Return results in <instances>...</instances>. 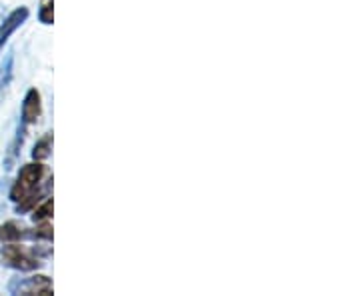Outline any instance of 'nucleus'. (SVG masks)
Wrapping results in <instances>:
<instances>
[{
	"label": "nucleus",
	"mask_w": 360,
	"mask_h": 296,
	"mask_svg": "<svg viewBox=\"0 0 360 296\" xmlns=\"http://www.w3.org/2000/svg\"><path fill=\"white\" fill-rule=\"evenodd\" d=\"M51 182V170L39 160L20 168L13 188H11V200L16 202L18 212H26L39 205L44 193L49 191Z\"/></svg>",
	"instance_id": "nucleus-1"
},
{
	"label": "nucleus",
	"mask_w": 360,
	"mask_h": 296,
	"mask_svg": "<svg viewBox=\"0 0 360 296\" xmlns=\"http://www.w3.org/2000/svg\"><path fill=\"white\" fill-rule=\"evenodd\" d=\"M0 262L8 269H14V271L28 272V271H37L42 266L40 258L30 250L26 248L20 243H6V245L0 248Z\"/></svg>",
	"instance_id": "nucleus-2"
},
{
	"label": "nucleus",
	"mask_w": 360,
	"mask_h": 296,
	"mask_svg": "<svg viewBox=\"0 0 360 296\" xmlns=\"http://www.w3.org/2000/svg\"><path fill=\"white\" fill-rule=\"evenodd\" d=\"M14 292L25 296H51L54 288H52V281L49 276L37 274V276H30L25 283L18 284V288H14Z\"/></svg>",
	"instance_id": "nucleus-3"
},
{
	"label": "nucleus",
	"mask_w": 360,
	"mask_h": 296,
	"mask_svg": "<svg viewBox=\"0 0 360 296\" xmlns=\"http://www.w3.org/2000/svg\"><path fill=\"white\" fill-rule=\"evenodd\" d=\"M28 14H30L28 13V8H26V6H20V8H16V11H13V13L6 16V20L0 25V51L4 49V44H6L8 39L16 32V28H20V26L25 25Z\"/></svg>",
	"instance_id": "nucleus-4"
},
{
	"label": "nucleus",
	"mask_w": 360,
	"mask_h": 296,
	"mask_svg": "<svg viewBox=\"0 0 360 296\" xmlns=\"http://www.w3.org/2000/svg\"><path fill=\"white\" fill-rule=\"evenodd\" d=\"M42 115V98L37 89H30L26 92L25 103H22V122L25 124H37Z\"/></svg>",
	"instance_id": "nucleus-5"
},
{
	"label": "nucleus",
	"mask_w": 360,
	"mask_h": 296,
	"mask_svg": "<svg viewBox=\"0 0 360 296\" xmlns=\"http://www.w3.org/2000/svg\"><path fill=\"white\" fill-rule=\"evenodd\" d=\"M26 236H30V232L16 220H8L0 226V243H20Z\"/></svg>",
	"instance_id": "nucleus-6"
},
{
	"label": "nucleus",
	"mask_w": 360,
	"mask_h": 296,
	"mask_svg": "<svg viewBox=\"0 0 360 296\" xmlns=\"http://www.w3.org/2000/svg\"><path fill=\"white\" fill-rule=\"evenodd\" d=\"M14 54L13 52H8L6 54V58L2 60V65H0V101L4 98V94L8 91V86H11V82H13V75H14Z\"/></svg>",
	"instance_id": "nucleus-7"
},
{
	"label": "nucleus",
	"mask_w": 360,
	"mask_h": 296,
	"mask_svg": "<svg viewBox=\"0 0 360 296\" xmlns=\"http://www.w3.org/2000/svg\"><path fill=\"white\" fill-rule=\"evenodd\" d=\"M51 150H52V132H46L40 141H37L34 144V150H32V158L34 160H46L49 156H51Z\"/></svg>",
	"instance_id": "nucleus-8"
},
{
	"label": "nucleus",
	"mask_w": 360,
	"mask_h": 296,
	"mask_svg": "<svg viewBox=\"0 0 360 296\" xmlns=\"http://www.w3.org/2000/svg\"><path fill=\"white\" fill-rule=\"evenodd\" d=\"M52 217V198H44L42 202L34 206L32 210V220L34 222H42V220H49Z\"/></svg>",
	"instance_id": "nucleus-9"
},
{
	"label": "nucleus",
	"mask_w": 360,
	"mask_h": 296,
	"mask_svg": "<svg viewBox=\"0 0 360 296\" xmlns=\"http://www.w3.org/2000/svg\"><path fill=\"white\" fill-rule=\"evenodd\" d=\"M39 20L42 25H52L54 22V0H40Z\"/></svg>",
	"instance_id": "nucleus-10"
},
{
	"label": "nucleus",
	"mask_w": 360,
	"mask_h": 296,
	"mask_svg": "<svg viewBox=\"0 0 360 296\" xmlns=\"http://www.w3.org/2000/svg\"><path fill=\"white\" fill-rule=\"evenodd\" d=\"M30 236L49 243V240H52V224L49 220H42V222H39V226L34 229V232H30Z\"/></svg>",
	"instance_id": "nucleus-11"
}]
</instances>
